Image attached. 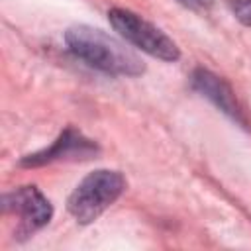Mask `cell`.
<instances>
[{
	"label": "cell",
	"mask_w": 251,
	"mask_h": 251,
	"mask_svg": "<svg viewBox=\"0 0 251 251\" xmlns=\"http://www.w3.org/2000/svg\"><path fill=\"white\" fill-rule=\"evenodd\" d=\"M69 51L88 67L114 76H137L145 71L143 61L126 43L92 25H73L65 31Z\"/></svg>",
	"instance_id": "6da1fadb"
},
{
	"label": "cell",
	"mask_w": 251,
	"mask_h": 251,
	"mask_svg": "<svg viewBox=\"0 0 251 251\" xmlns=\"http://www.w3.org/2000/svg\"><path fill=\"white\" fill-rule=\"evenodd\" d=\"M108 20L112 27L126 41L149 53L151 57H157L161 61H176L180 57L176 43L167 33H163L157 25L143 20L135 12H129L124 8H112L108 12Z\"/></svg>",
	"instance_id": "3957f363"
},
{
	"label": "cell",
	"mask_w": 251,
	"mask_h": 251,
	"mask_svg": "<svg viewBox=\"0 0 251 251\" xmlns=\"http://www.w3.org/2000/svg\"><path fill=\"white\" fill-rule=\"evenodd\" d=\"M182 6H186V8H190V10H208L210 8V4H212V0H178Z\"/></svg>",
	"instance_id": "ba28073f"
},
{
	"label": "cell",
	"mask_w": 251,
	"mask_h": 251,
	"mask_svg": "<svg viewBox=\"0 0 251 251\" xmlns=\"http://www.w3.org/2000/svg\"><path fill=\"white\" fill-rule=\"evenodd\" d=\"M2 210L4 214H12L18 218L16 233L24 237L49 224L53 216L49 200L35 186H20L12 192H6L2 196Z\"/></svg>",
	"instance_id": "277c9868"
},
{
	"label": "cell",
	"mask_w": 251,
	"mask_h": 251,
	"mask_svg": "<svg viewBox=\"0 0 251 251\" xmlns=\"http://www.w3.org/2000/svg\"><path fill=\"white\" fill-rule=\"evenodd\" d=\"M126 180L118 171L100 169L86 175L67 200L71 216L78 224H90L98 220L106 208H110L124 192Z\"/></svg>",
	"instance_id": "7a4b0ae2"
},
{
	"label": "cell",
	"mask_w": 251,
	"mask_h": 251,
	"mask_svg": "<svg viewBox=\"0 0 251 251\" xmlns=\"http://www.w3.org/2000/svg\"><path fill=\"white\" fill-rule=\"evenodd\" d=\"M98 151L94 141L86 139L80 131L67 127L47 149L37 151L33 155H25L20 163L24 167H39L45 163L61 161V159H88Z\"/></svg>",
	"instance_id": "5b68a950"
},
{
	"label": "cell",
	"mask_w": 251,
	"mask_h": 251,
	"mask_svg": "<svg viewBox=\"0 0 251 251\" xmlns=\"http://www.w3.org/2000/svg\"><path fill=\"white\" fill-rule=\"evenodd\" d=\"M192 86L202 96H206L210 102H214L224 114H227L229 118H233L237 122H243L241 110L235 102V96H233L231 88L220 76H216L214 73H210L206 69H196L192 73Z\"/></svg>",
	"instance_id": "8992f818"
},
{
	"label": "cell",
	"mask_w": 251,
	"mask_h": 251,
	"mask_svg": "<svg viewBox=\"0 0 251 251\" xmlns=\"http://www.w3.org/2000/svg\"><path fill=\"white\" fill-rule=\"evenodd\" d=\"M229 10L243 25L251 27V0H229Z\"/></svg>",
	"instance_id": "52a82bcc"
}]
</instances>
